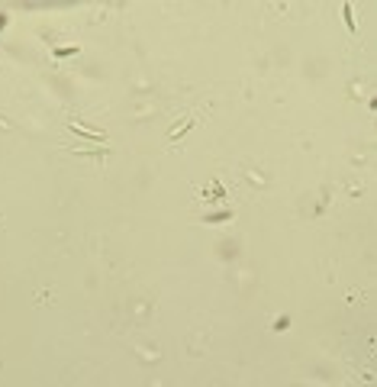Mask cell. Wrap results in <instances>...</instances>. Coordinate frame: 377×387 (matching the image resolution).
Returning a JSON list of instances; mask_svg holds the SVG:
<instances>
[{"instance_id":"1","label":"cell","mask_w":377,"mask_h":387,"mask_svg":"<svg viewBox=\"0 0 377 387\" xmlns=\"http://www.w3.org/2000/svg\"><path fill=\"white\" fill-rule=\"evenodd\" d=\"M74 52H78V49H71V45H68V49H58L55 55H58V58H68V55H74Z\"/></svg>"},{"instance_id":"2","label":"cell","mask_w":377,"mask_h":387,"mask_svg":"<svg viewBox=\"0 0 377 387\" xmlns=\"http://www.w3.org/2000/svg\"><path fill=\"white\" fill-rule=\"evenodd\" d=\"M3 126H6V120H0V129H3Z\"/></svg>"}]
</instances>
